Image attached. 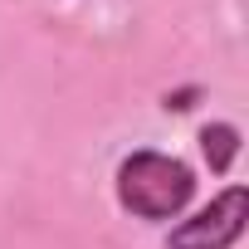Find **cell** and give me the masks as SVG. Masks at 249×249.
I'll return each mask as SVG.
<instances>
[{"mask_svg": "<svg viewBox=\"0 0 249 249\" xmlns=\"http://www.w3.org/2000/svg\"><path fill=\"white\" fill-rule=\"evenodd\" d=\"M239 142H244V137H239L234 122H205V127H200V157H205L210 176H225V171L234 166Z\"/></svg>", "mask_w": 249, "mask_h": 249, "instance_id": "3", "label": "cell"}, {"mask_svg": "<svg viewBox=\"0 0 249 249\" xmlns=\"http://www.w3.org/2000/svg\"><path fill=\"white\" fill-rule=\"evenodd\" d=\"M112 191H117V205L132 220L166 225V220H181L186 205L196 200V171L181 157H171V152L137 147V152H127L117 161Z\"/></svg>", "mask_w": 249, "mask_h": 249, "instance_id": "1", "label": "cell"}, {"mask_svg": "<svg viewBox=\"0 0 249 249\" xmlns=\"http://www.w3.org/2000/svg\"><path fill=\"white\" fill-rule=\"evenodd\" d=\"M244 225H249V191L225 186L210 205L166 230V249H234L244 239Z\"/></svg>", "mask_w": 249, "mask_h": 249, "instance_id": "2", "label": "cell"}]
</instances>
